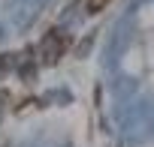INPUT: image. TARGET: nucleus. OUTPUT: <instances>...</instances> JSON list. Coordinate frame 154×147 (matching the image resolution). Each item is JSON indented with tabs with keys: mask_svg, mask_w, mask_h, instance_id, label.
Here are the masks:
<instances>
[{
	"mask_svg": "<svg viewBox=\"0 0 154 147\" xmlns=\"http://www.w3.org/2000/svg\"><path fill=\"white\" fill-rule=\"evenodd\" d=\"M66 45H69V36H66L63 30H48L45 39H42V45H39V60H42L45 66H54V63L63 57Z\"/></svg>",
	"mask_w": 154,
	"mask_h": 147,
	"instance_id": "1",
	"label": "nucleus"
},
{
	"mask_svg": "<svg viewBox=\"0 0 154 147\" xmlns=\"http://www.w3.org/2000/svg\"><path fill=\"white\" fill-rule=\"evenodd\" d=\"M12 66H15V54H0V78H3Z\"/></svg>",
	"mask_w": 154,
	"mask_h": 147,
	"instance_id": "2",
	"label": "nucleus"
}]
</instances>
